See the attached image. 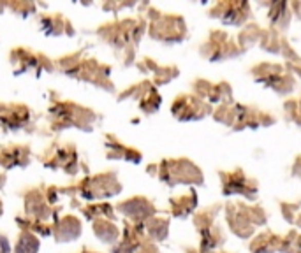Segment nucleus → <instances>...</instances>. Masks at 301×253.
<instances>
[{
  "label": "nucleus",
  "instance_id": "f257e3e1",
  "mask_svg": "<svg viewBox=\"0 0 301 253\" xmlns=\"http://www.w3.org/2000/svg\"><path fill=\"white\" fill-rule=\"evenodd\" d=\"M37 250H39V241H37L34 236L27 234L20 241L18 248H16V253H37Z\"/></svg>",
  "mask_w": 301,
  "mask_h": 253
},
{
  "label": "nucleus",
  "instance_id": "f03ea898",
  "mask_svg": "<svg viewBox=\"0 0 301 253\" xmlns=\"http://www.w3.org/2000/svg\"><path fill=\"white\" fill-rule=\"evenodd\" d=\"M0 253H11L9 243H7V239L2 238V236H0Z\"/></svg>",
  "mask_w": 301,
  "mask_h": 253
}]
</instances>
